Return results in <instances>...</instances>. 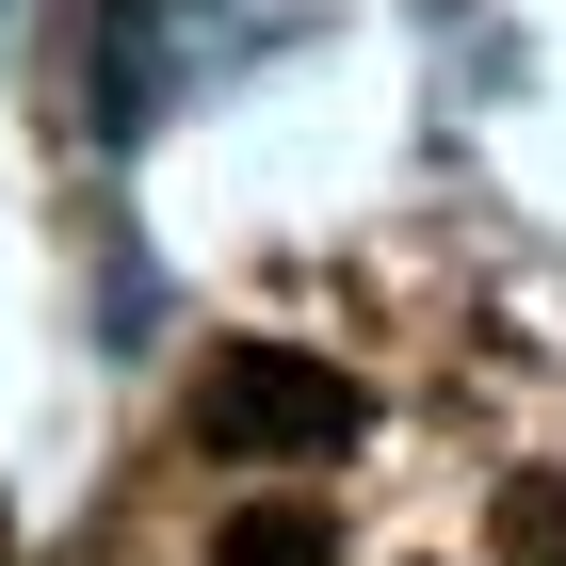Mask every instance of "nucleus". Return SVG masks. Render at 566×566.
<instances>
[{
    "label": "nucleus",
    "instance_id": "f257e3e1",
    "mask_svg": "<svg viewBox=\"0 0 566 566\" xmlns=\"http://www.w3.org/2000/svg\"><path fill=\"white\" fill-rule=\"evenodd\" d=\"M356 373L340 356H292V340H227L211 373H195V437L211 453H243V470H324V453H356Z\"/></svg>",
    "mask_w": 566,
    "mask_h": 566
},
{
    "label": "nucleus",
    "instance_id": "f03ea898",
    "mask_svg": "<svg viewBox=\"0 0 566 566\" xmlns=\"http://www.w3.org/2000/svg\"><path fill=\"white\" fill-rule=\"evenodd\" d=\"M211 566H340V518H324L307 485H260V502L211 534Z\"/></svg>",
    "mask_w": 566,
    "mask_h": 566
},
{
    "label": "nucleus",
    "instance_id": "7ed1b4c3",
    "mask_svg": "<svg viewBox=\"0 0 566 566\" xmlns=\"http://www.w3.org/2000/svg\"><path fill=\"white\" fill-rule=\"evenodd\" d=\"M502 566H566V470H518V485H502Z\"/></svg>",
    "mask_w": 566,
    "mask_h": 566
}]
</instances>
